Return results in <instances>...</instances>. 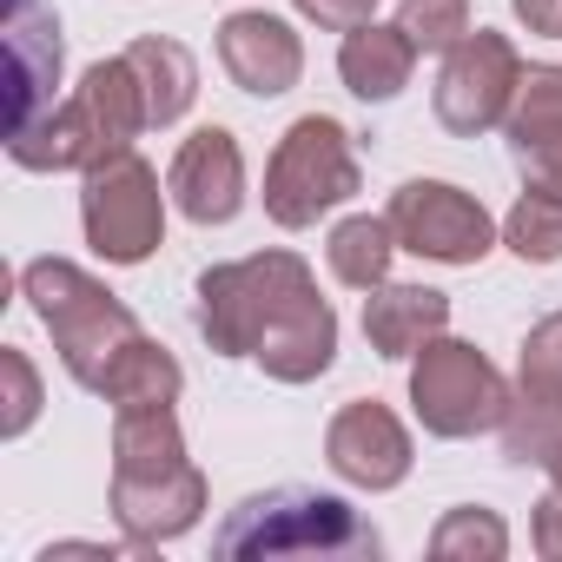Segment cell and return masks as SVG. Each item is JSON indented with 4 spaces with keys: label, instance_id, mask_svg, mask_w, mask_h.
<instances>
[{
    "label": "cell",
    "instance_id": "1",
    "mask_svg": "<svg viewBox=\"0 0 562 562\" xmlns=\"http://www.w3.org/2000/svg\"><path fill=\"white\" fill-rule=\"evenodd\" d=\"M212 549L225 562H285V555L345 562V555H384V536L345 496H325V490H265V496H245L218 522Z\"/></svg>",
    "mask_w": 562,
    "mask_h": 562
},
{
    "label": "cell",
    "instance_id": "2",
    "mask_svg": "<svg viewBox=\"0 0 562 562\" xmlns=\"http://www.w3.org/2000/svg\"><path fill=\"white\" fill-rule=\"evenodd\" d=\"M21 299H27V312L47 325V338H54V351H60V371H67L80 391H100L106 364L146 331V325L120 305V292H106V278H93V271L74 265V258H27V265H21Z\"/></svg>",
    "mask_w": 562,
    "mask_h": 562
},
{
    "label": "cell",
    "instance_id": "3",
    "mask_svg": "<svg viewBox=\"0 0 562 562\" xmlns=\"http://www.w3.org/2000/svg\"><path fill=\"white\" fill-rule=\"evenodd\" d=\"M364 192V166L351 133L331 113H299L285 133H278L271 159H265V218L285 232H312L325 212L351 205Z\"/></svg>",
    "mask_w": 562,
    "mask_h": 562
},
{
    "label": "cell",
    "instance_id": "4",
    "mask_svg": "<svg viewBox=\"0 0 562 562\" xmlns=\"http://www.w3.org/2000/svg\"><path fill=\"white\" fill-rule=\"evenodd\" d=\"M312 285V265L285 245L271 251H251V258H232V265H212L199 271L192 285V318H199V338L218 351V358H251L271 312L285 305L292 292Z\"/></svg>",
    "mask_w": 562,
    "mask_h": 562
},
{
    "label": "cell",
    "instance_id": "5",
    "mask_svg": "<svg viewBox=\"0 0 562 562\" xmlns=\"http://www.w3.org/2000/svg\"><path fill=\"white\" fill-rule=\"evenodd\" d=\"M509 378L470 345V338H430L417 358H411V411L424 424V437H443V443H463V437H483L503 424L509 411Z\"/></svg>",
    "mask_w": 562,
    "mask_h": 562
},
{
    "label": "cell",
    "instance_id": "6",
    "mask_svg": "<svg viewBox=\"0 0 562 562\" xmlns=\"http://www.w3.org/2000/svg\"><path fill=\"white\" fill-rule=\"evenodd\" d=\"M166 186L159 172L126 146L100 166L80 172V232H87V251L106 258V265H146L159 245H166Z\"/></svg>",
    "mask_w": 562,
    "mask_h": 562
},
{
    "label": "cell",
    "instance_id": "7",
    "mask_svg": "<svg viewBox=\"0 0 562 562\" xmlns=\"http://www.w3.org/2000/svg\"><path fill=\"white\" fill-rule=\"evenodd\" d=\"M516 87H522V54H516V41L496 34V27H470V34L443 54V67H437L430 113H437L443 133L483 139V133H496V126L509 120Z\"/></svg>",
    "mask_w": 562,
    "mask_h": 562
},
{
    "label": "cell",
    "instance_id": "8",
    "mask_svg": "<svg viewBox=\"0 0 562 562\" xmlns=\"http://www.w3.org/2000/svg\"><path fill=\"white\" fill-rule=\"evenodd\" d=\"M384 218H391L397 245L430 265H483L503 245V225L490 218V205L450 179H404L391 192Z\"/></svg>",
    "mask_w": 562,
    "mask_h": 562
},
{
    "label": "cell",
    "instance_id": "9",
    "mask_svg": "<svg viewBox=\"0 0 562 562\" xmlns=\"http://www.w3.org/2000/svg\"><path fill=\"white\" fill-rule=\"evenodd\" d=\"M205 503H212V483H205V470L192 457L159 463V470H113V522L139 555L159 549V542H179L186 529H199Z\"/></svg>",
    "mask_w": 562,
    "mask_h": 562
},
{
    "label": "cell",
    "instance_id": "10",
    "mask_svg": "<svg viewBox=\"0 0 562 562\" xmlns=\"http://www.w3.org/2000/svg\"><path fill=\"white\" fill-rule=\"evenodd\" d=\"M325 463H331L338 483H351V490H364V496H384V490H397V483L411 476L417 450H411V430H404V417H397L391 404L351 397V404L325 424Z\"/></svg>",
    "mask_w": 562,
    "mask_h": 562
},
{
    "label": "cell",
    "instance_id": "11",
    "mask_svg": "<svg viewBox=\"0 0 562 562\" xmlns=\"http://www.w3.org/2000/svg\"><path fill=\"white\" fill-rule=\"evenodd\" d=\"M218 67L238 93L251 100H278L305 80V41L285 14H265V8H238L218 21Z\"/></svg>",
    "mask_w": 562,
    "mask_h": 562
},
{
    "label": "cell",
    "instance_id": "12",
    "mask_svg": "<svg viewBox=\"0 0 562 562\" xmlns=\"http://www.w3.org/2000/svg\"><path fill=\"white\" fill-rule=\"evenodd\" d=\"M166 192L192 225H232L245 212V153L232 126H199L179 139L172 166H166Z\"/></svg>",
    "mask_w": 562,
    "mask_h": 562
},
{
    "label": "cell",
    "instance_id": "13",
    "mask_svg": "<svg viewBox=\"0 0 562 562\" xmlns=\"http://www.w3.org/2000/svg\"><path fill=\"white\" fill-rule=\"evenodd\" d=\"M251 364L271 384H318L338 364V312H331V299H318V278L271 312Z\"/></svg>",
    "mask_w": 562,
    "mask_h": 562
},
{
    "label": "cell",
    "instance_id": "14",
    "mask_svg": "<svg viewBox=\"0 0 562 562\" xmlns=\"http://www.w3.org/2000/svg\"><path fill=\"white\" fill-rule=\"evenodd\" d=\"M503 133H509V159L522 172V192H562V67L555 60L522 67Z\"/></svg>",
    "mask_w": 562,
    "mask_h": 562
},
{
    "label": "cell",
    "instance_id": "15",
    "mask_svg": "<svg viewBox=\"0 0 562 562\" xmlns=\"http://www.w3.org/2000/svg\"><path fill=\"white\" fill-rule=\"evenodd\" d=\"M60 87V21L41 0H8V133L41 120Z\"/></svg>",
    "mask_w": 562,
    "mask_h": 562
},
{
    "label": "cell",
    "instance_id": "16",
    "mask_svg": "<svg viewBox=\"0 0 562 562\" xmlns=\"http://www.w3.org/2000/svg\"><path fill=\"white\" fill-rule=\"evenodd\" d=\"M417 41L397 27V21H364V27H351L345 41H338V80H345V93L351 100H364V106H391L404 87H411V74H417Z\"/></svg>",
    "mask_w": 562,
    "mask_h": 562
},
{
    "label": "cell",
    "instance_id": "17",
    "mask_svg": "<svg viewBox=\"0 0 562 562\" xmlns=\"http://www.w3.org/2000/svg\"><path fill=\"white\" fill-rule=\"evenodd\" d=\"M443 331H450V299L437 285H391V278H384V285L364 299V338L391 364H411Z\"/></svg>",
    "mask_w": 562,
    "mask_h": 562
},
{
    "label": "cell",
    "instance_id": "18",
    "mask_svg": "<svg viewBox=\"0 0 562 562\" xmlns=\"http://www.w3.org/2000/svg\"><path fill=\"white\" fill-rule=\"evenodd\" d=\"M74 100H80V113H87V126H93V139H100V159H113V153H126L139 133H153L146 87H139V74H133L126 54L93 60V67L80 74Z\"/></svg>",
    "mask_w": 562,
    "mask_h": 562
},
{
    "label": "cell",
    "instance_id": "19",
    "mask_svg": "<svg viewBox=\"0 0 562 562\" xmlns=\"http://www.w3.org/2000/svg\"><path fill=\"white\" fill-rule=\"evenodd\" d=\"M126 60H133L139 87H146L153 126H179L192 113V100H199V60H192V47L172 41V34H139L126 47Z\"/></svg>",
    "mask_w": 562,
    "mask_h": 562
},
{
    "label": "cell",
    "instance_id": "20",
    "mask_svg": "<svg viewBox=\"0 0 562 562\" xmlns=\"http://www.w3.org/2000/svg\"><path fill=\"white\" fill-rule=\"evenodd\" d=\"M179 391H186L179 358H172L153 331H139V338L106 364V378H100L93 397H106L113 411H146V404H179Z\"/></svg>",
    "mask_w": 562,
    "mask_h": 562
},
{
    "label": "cell",
    "instance_id": "21",
    "mask_svg": "<svg viewBox=\"0 0 562 562\" xmlns=\"http://www.w3.org/2000/svg\"><path fill=\"white\" fill-rule=\"evenodd\" d=\"M397 251H404V245H397L391 218H378V212H351V218H338L331 238H325V265H331L338 285H351V292H378L384 278H391V258H397Z\"/></svg>",
    "mask_w": 562,
    "mask_h": 562
},
{
    "label": "cell",
    "instance_id": "22",
    "mask_svg": "<svg viewBox=\"0 0 562 562\" xmlns=\"http://www.w3.org/2000/svg\"><path fill=\"white\" fill-rule=\"evenodd\" d=\"M496 443L509 463L522 470H549L562 457V404L555 397H529V391H509V411L496 424Z\"/></svg>",
    "mask_w": 562,
    "mask_h": 562
},
{
    "label": "cell",
    "instance_id": "23",
    "mask_svg": "<svg viewBox=\"0 0 562 562\" xmlns=\"http://www.w3.org/2000/svg\"><path fill=\"white\" fill-rule=\"evenodd\" d=\"M430 555L437 562H503L509 555V522L483 503H457L437 516L430 529Z\"/></svg>",
    "mask_w": 562,
    "mask_h": 562
},
{
    "label": "cell",
    "instance_id": "24",
    "mask_svg": "<svg viewBox=\"0 0 562 562\" xmlns=\"http://www.w3.org/2000/svg\"><path fill=\"white\" fill-rule=\"evenodd\" d=\"M503 245L522 265H562V192H522L503 212Z\"/></svg>",
    "mask_w": 562,
    "mask_h": 562
},
{
    "label": "cell",
    "instance_id": "25",
    "mask_svg": "<svg viewBox=\"0 0 562 562\" xmlns=\"http://www.w3.org/2000/svg\"><path fill=\"white\" fill-rule=\"evenodd\" d=\"M516 391L562 404V312H549V318L529 325V338L516 351Z\"/></svg>",
    "mask_w": 562,
    "mask_h": 562
},
{
    "label": "cell",
    "instance_id": "26",
    "mask_svg": "<svg viewBox=\"0 0 562 562\" xmlns=\"http://www.w3.org/2000/svg\"><path fill=\"white\" fill-rule=\"evenodd\" d=\"M397 27L417 41V54H450L476 21H470V0H404Z\"/></svg>",
    "mask_w": 562,
    "mask_h": 562
},
{
    "label": "cell",
    "instance_id": "27",
    "mask_svg": "<svg viewBox=\"0 0 562 562\" xmlns=\"http://www.w3.org/2000/svg\"><path fill=\"white\" fill-rule=\"evenodd\" d=\"M0 378H8V411H0V437H27L34 430V417H41V371H34V358L21 351V345H0Z\"/></svg>",
    "mask_w": 562,
    "mask_h": 562
},
{
    "label": "cell",
    "instance_id": "28",
    "mask_svg": "<svg viewBox=\"0 0 562 562\" xmlns=\"http://www.w3.org/2000/svg\"><path fill=\"white\" fill-rule=\"evenodd\" d=\"M299 21H312L318 34H351L364 21H378V0H292Z\"/></svg>",
    "mask_w": 562,
    "mask_h": 562
},
{
    "label": "cell",
    "instance_id": "29",
    "mask_svg": "<svg viewBox=\"0 0 562 562\" xmlns=\"http://www.w3.org/2000/svg\"><path fill=\"white\" fill-rule=\"evenodd\" d=\"M529 542H536L542 562H562V490H549V496L536 503V516H529Z\"/></svg>",
    "mask_w": 562,
    "mask_h": 562
},
{
    "label": "cell",
    "instance_id": "30",
    "mask_svg": "<svg viewBox=\"0 0 562 562\" xmlns=\"http://www.w3.org/2000/svg\"><path fill=\"white\" fill-rule=\"evenodd\" d=\"M509 14L542 41H562V0H509Z\"/></svg>",
    "mask_w": 562,
    "mask_h": 562
},
{
    "label": "cell",
    "instance_id": "31",
    "mask_svg": "<svg viewBox=\"0 0 562 562\" xmlns=\"http://www.w3.org/2000/svg\"><path fill=\"white\" fill-rule=\"evenodd\" d=\"M549 490H562V457H555V463H549Z\"/></svg>",
    "mask_w": 562,
    "mask_h": 562
}]
</instances>
